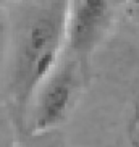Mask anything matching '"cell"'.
<instances>
[{"mask_svg":"<svg viewBox=\"0 0 139 147\" xmlns=\"http://www.w3.org/2000/svg\"><path fill=\"white\" fill-rule=\"evenodd\" d=\"M68 5L70 0H40L21 23L11 76L20 112L28 108L36 91L63 57Z\"/></svg>","mask_w":139,"mask_h":147,"instance_id":"cell-1","label":"cell"},{"mask_svg":"<svg viewBox=\"0 0 139 147\" xmlns=\"http://www.w3.org/2000/svg\"><path fill=\"white\" fill-rule=\"evenodd\" d=\"M113 8L110 0H70L66 18L68 55L78 61L84 76L89 61L110 26Z\"/></svg>","mask_w":139,"mask_h":147,"instance_id":"cell-3","label":"cell"},{"mask_svg":"<svg viewBox=\"0 0 139 147\" xmlns=\"http://www.w3.org/2000/svg\"><path fill=\"white\" fill-rule=\"evenodd\" d=\"M84 76L78 61L71 57L61 58L52 73L44 79L34 94V107L31 118V133L44 134L60 126L73 108L81 78Z\"/></svg>","mask_w":139,"mask_h":147,"instance_id":"cell-2","label":"cell"},{"mask_svg":"<svg viewBox=\"0 0 139 147\" xmlns=\"http://www.w3.org/2000/svg\"><path fill=\"white\" fill-rule=\"evenodd\" d=\"M126 13L139 24V0H126Z\"/></svg>","mask_w":139,"mask_h":147,"instance_id":"cell-5","label":"cell"},{"mask_svg":"<svg viewBox=\"0 0 139 147\" xmlns=\"http://www.w3.org/2000/svg\"><path fill=\"white\" fill-rule=\"evenodd\" d=\"M130 139L133 146L139 147V99L134 105V112L131 117V123H130Z\"/></svg>","mask_w":139,"mask_h":147,"instance_id":"cell-4","label":"cell"},{"mask_svg":"<svg viewBox=\"0 0 139 147\" xmlns=\"http://www.w3.org/2000/svg\"><path fill=\"white\" fill-rule=\"evenodd\" d=\"M15 0H0V5H7V3H11Z\"/></svg>","mask_w":139,"mask_h":147,"instance_id":"cell-6","label":"cell"}]
</instances>
